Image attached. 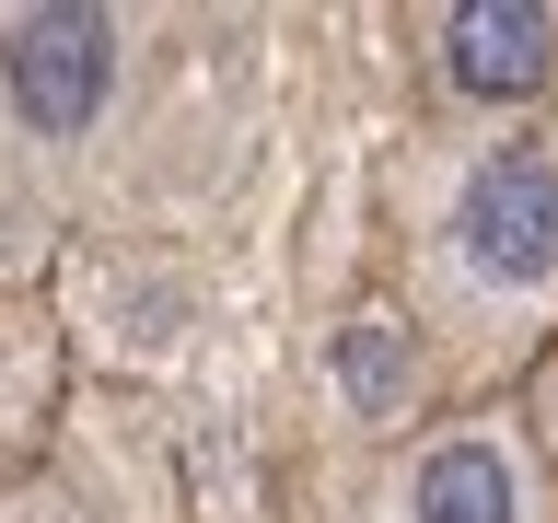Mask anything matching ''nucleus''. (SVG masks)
<instances>
[{
	"instance_id": "obj_6",
	"label": "nucleus",
	"mask_w": 558,
	"mask_h": 523,
	"mask_svg": "<svg viewBox=\"0 0 558 523\" xmlns=\"http://www.w3.org/2000/svg\"><path fill=\"white\" fill-rule=\"evenodd\" d=\"M70 396H82V349H70L59 291L47 279H0V488L47 453Z\"/></svg>"
},
{
	"instance_id": "obj_1",
	"label": "nucleus",
	"mask_w": 558,
	"mask_h": 523,
	"mask_svg": "<svg viewBox=\"0 0 558 523\" xmlns=\"http://www.w3.org/2000/svg\"><path fill=\"white\" fill-rule=\"evenodd\" d=\"M209 82V12L0 0V279H47L82 233L174 198V94Z\"/></svg>"
},
{
	"instance_id": "obj_4",
	"label": "nucleus",
	"mask_w": 558,
	"mask_h": 523,
	"mask_svg": "<svg viewBox=\"0 0 558 523\" xmlns=\"http://www.w3.org/2000/svg\"><path fill=\"white\" fill-rule=\"evenodd\" d=\"M0 523H186V453L140 384H82L24 477L0 488Z\"/></svg>"
},
{
	"instance_id": "obj_7",
	"label": "nucleus",
	"mask_w": 558,
	"mask_h": 523,
	"mask_svg": "<svg viewBox=\"0 0 558 523\" xmlns=\"http://www.w3.org/2000/svg\"><path fill=\"white\" fill-rule=\"evenodd\" d=\"M512 418H523V442H535V465L558 477V338L535 349V373L512 384Z\"/></svg>"
},
{
	"instance_id": "obj_5",
	"label": "nucleus",
	"mask_w": 558,
	"mask_h": 523,
	"mask_svg": "<svg viewBox=\"0 0 558 523\" xmlns=\"http://www.w3.org/2000/svg\"><path fill=\"white\" fill-rule=\"evenodd\" d=\"M418 35V117L477 129H558V0H442L408 12Z\"/></svg>"
},
{
	"instance_id": "obj_3",
	"label": "nucleus",
	"mask_w": 558,
	"mask_h": 523,
	"mask_svg": "<svg viewBox=\"0 0 558 523\" xmlns=\"http://www.w3.org/2000/svg\"><path fill=\"white\" fill-rule=\"evenodd\" d=\"M279 523H558L512 396H430L361 442H303L279 465Z\"/></svg>"
},
{
	"instance_id": "obj_2",
	"label": "nucleus",
	"mask_w": 558,
	"mask_h": 523,
	"mask_svg": "<svg viewBox=\"0 0 558 523\" xmlns=\"http://www.w3.org/2000/svg\"><path fill=\"white\" fill-rule=\"evenodd\" d=\"M373 291L442 396H512L558 338V129L408 117L373 151Z\"/></svg>"
}]
</instances>
